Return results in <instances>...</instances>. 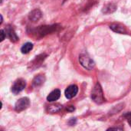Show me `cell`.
Returning <instances> with one entry per match:
<instances>
[{
	"mask_svg": "<svg viewBox=\"0 0 131 131\" xmlns=\"http://www.w3.org/2000/svg\"><path fill=\"white\" fill-rule=\"evenodd\" d=\"M91 98L97 104H102L104 101L102 88L99 83H97L91 92Z\"/></svg>",
	"mask_w": 131,
	"mask_h": 131,
	"instance_id": "1",
	"label": "cell"
},
{
	"mask_svg": "<svg viewBox=\"0 0 131 131\" xmlns=\"http://www.w3.org/2000/svg\"><path fill=\"white\" fill-rule=\"evenodd\" d=\"M79 61L81 64L88 70H92L95 67L94 61L91 59V57H89L88 54H81L79 56Z\"/></svg>",
	"mask_w": 131,
	"mask_h": 131,
	"instance_id": "2",
	"label": "cell"
},
{
	"mask_svg": "<svg viewBox=\"0 0 131 131\" xmlns=\"http://www.w3.org/2000/svg\"><path fill=\"white\" fill-rule=\"evenodd\" d=\"M30 105V100L28 97H22L20 98L15 105V110L18 112L23 111L24 110L27 109Z\"/></svg>",
	"mask_w": 131,
	"mask_h": 131,
	"instance_id": "3",
	"label": "cell"
},
{
	"mask_svg": "<svg viewBox=\"0 0 131 131\" xmlns=\"http://www.w3.org/2000/svg\"><path fill=\"white\" fill-rule=\"evenodd\" d=\"M26 86V82L25 80L19 78L18 80H16L13 85L12 86V92L15 94H17L18 93H20L21 91H22L25 88Z\"/></svg>",
	"mask_w": 131,
	"mask_h": 131,
	"instance_id": "4",
	"label": "cell"
},
{
	"mask_svg": "<svg viewBox=\"0 0 131 131\" xmlns=\"http://www.w3.org/2000/svg\"><path fill=\"white\" fill-rule=\"evenodd\" d=\"M56 25H52V26H41L39 28L37 29L36 35H41V36H44L46 34L51 33L56 30Z\"/></svg>",
	"mask_w": 131,
	"mask_h": 131,
	"instance_id": "5",
	"label": "cell"
},
{
	"mask_svg": "<svg viewBox=\"0 0 131 131\" xmlns=\"http://www.w3.org/2000/svg\"><path fill=\"white\" fill-rule=\"evenodd\" d=\"M78 91V88L76 85H71L65 90L64 94L68 99H71L76 96Z\"/></svg>",
	"mask_w": 131,
	"mask_h": 131,
	"instance_id": "6",
	"label": "cell"
},
{
	"mask_svg": "<svg viewBox=\"0 0 131 131\" xmlns=\"http://www.w3.org/2000/svg\"><path fill=\"white\" fill-rule=\"evenodd\" d=\"M45 57H46L45 54H41V55L37 56V57L30 63L31 69H35L36 68L39 67V66L41 64L42 61H44V60L45 59Z\"/></svg>",
	"mask_w": 131,
	"mask_h": 131,
	"instance_id": "7",
	"label": "cell"
},
{
	"mask_svg": "<svg viewBox=\"0 0 131 131\" xmlns=\"http://www.w3.org/2000/svg\"><path fill=\"white\" fill-rule=\"evenodd\" d=\"M60 96H61V91H60V90L55 89V90H54L53 91H51L48 94V96L47 97V100L49 102H53V101H55L58 100L59 97H60Z\"/></svg>",
	"mask_w": 131,
	"mask_h": 131,
	"instance_id": "8",
	"label": "cell"
},
{
	"mask_svg": "<svg viewBox=\"0 0 131 131\" xmlns=\"http://www.w3.org/2000/svg\"><path fill=\"white\" fill-rule=\"evenodd\" d=\"M45 81V77L44 74H38L33 79V81H32L33 86L35 87V88L40 87L44 84Z\"/></svg>",
	"mask_w": 131,
	"mask_h": 131,
	"instance_id": "9",
	"label": "cell"
},
{
	"mask_svg": "<svg viewBox=\"0 0 131 131\" xmlns=\"http://www.w3.org/2000/svg\"><path fill=\"white\" fill-rule=\"evenodd\" d=\"M6 34L8 35V37L9 38V39L13 41V42H15L18 40V37L17 36L16 33L15 32L14 29L11 27V26H8L7 28H6Z\"/></svg>",
	"mask_w": 131,
	"mask_h": 131,
	"instance_id": "10",
	"label": "cell"
},
{
	"mask_svg": "<svg viewBox=\"0 0 131 131\" xmlns=\"http://www.w3.org/2000/svg\"><path fill=\"white\" fill-rule=\"evenodd\" d=\"M41 17V12L38 9L33 10L29 14V19L32 21H38Z\"/></svg>",
	"mask_w": 131,
	"mask_h": 131,
	"instance_id": "11",
	"label": "cell"
},
{
	"mask_svg": "<svg viewBox=\"0 0 131 131\" xmlns=\"http://www.w3.org/2000/svg\"><path fill=\"white\" fill-rule=\"evenodd\" d=\"M61 109H62V105H61L60 104H52V105L49 106V107H48V112H49V113H51V114H54V113L59 112Z\"/></svg>",
	"mask_w": 131,
	"mask_h": 131,
	"instance_id": "12",
	"label": "cell"
},
{
	"mask_svg": "<svg viewBox=\"0 0 131 131\" xmlns=\"http://www.w3.org/2000/svg\"><path fill=\"white\" fill-rule=\"evenodd\" d=\"M33 48V45L31 42H27L24 44L21 48V51L22 54H28Z\"/></svg>",
	"mask_w": 131,
	"mask_h": 131,
	"instance_id": "13",
	"label": "cell"
},
{
	"mask_svg": "<svg viewBox=\"0 0 131 131\" xmlns=\"http://www.w3.org/2000/svg\"><path fill=\"white\" fill-rule=\"evenodd\" d=\"M110 28L115 32H117V33H123L125 31V29L123 26L120 25H117V24H114V25H111L110 26Z\"/></svg>",
	"mask_w": 131,
	"mask_h": 131,
	"instance_id": "14",
	"label": "cell"
},
{
	"mask_svg": "<svg viewBox=\"0 0 131 131\" xmlns=\"http://www.w3.org/2000/svg\"><path fill=\"white\" fill-rule=\"evenodd\" d=\"M115 9H116V6H115L114 5H113V4H111V5H107V6H105V7L104 8L103 12L107 13V10H109V11H108V13H111V12H113L114 11H115Z\"/></svg>",
	"mask_w": 131,
	"mask_h": 131,
	"instance_id": "15",
	"label": "cell"
},
{
	"mask_svg": "<svg viewBox=\"0 0 131 131\" xmlns=\"http://www.w3.org/2000/svg\"><path fill=\"white\" fill-rule=\"evenodd\" d=\"M126 117H127V121H128L129 124L131 126V113L127 114L126 115Z\"/></svg>",
	"mask_w": 131,
	"mask_h": 131,
	"instance_id": "16",
	"label": "cell"
},
{
	"mask_svg": "<svg viewBox=\"0 0 131 131\" xmlns=\"http://www.w3.org/2000/svg\"><path fill=\"white\" fill-rule=\"evenodd\" d=\"M0 34H1V41H2L5 39V32H4V30L2 29L0 31Z\"/></svg>",
	"mask_w": 131,
	"mask_h": 131,
	"instance_id": "17",
	"label": "cell"
},
{
	"mask_svg": "<svg viewBox=\"0 0 131 131\" xmlns=\"http://www.w3.org/2000/svg\"><path fill=\"white\" fill-rule=\"evenodd\" d=\"M74 110V107L73 106H69V107H67V111H73Z\"/></svg>",
	"mask_w": 131,
	"mask_h": 131,
	"instance_id": "18",
	"label": "cell"
},
{
	"mask_svg": "<svg viewBox=\"0 0 131 131\" xmlns=\"http://www.w3.org/2000/svg\"><path fill=\"white\" fill-rule=\"evenodd\" d=\"M108 130H121V129H119V128H110Z\"/></svg>",
	"mask_w": 131,
	"mask_h": 131,
	"instance_id": "19",
	"label": "cell"
}]
</instances>
